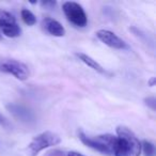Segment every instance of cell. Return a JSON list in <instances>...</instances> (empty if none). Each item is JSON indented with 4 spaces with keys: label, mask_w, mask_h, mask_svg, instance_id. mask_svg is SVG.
I'll list each match as a JSON object with an SVG mask.
<instances>
[{
    "label": "cell",
    "mask_w": 156,
    "mask_h": 156,
    "mask_svg": "<svg viewBox=\"0 0 156 156\" xmlns=\"http://www.w3.org/2000/svg\"><path fill=\"white\" fill-rule=\"evenodd\" d=\"M78 137L80 141L87 147L104 154V155L111 156L115 153V143H117V137L111 134H104L100 136L91 137L87 136L83 130L78 132Z\"/></svg>",
    "instance_id": "7a4b0ae2"
},
{
    "label": "cell",
    "mask_w": 156,
    "mask_h": 156,
    "mask_svg": "<svg viewBox=\"0 0 156 156\" xmlns=\"http://www.w3.org/2000/svg\"><path fill=\"white\" fill-rule=\"evenodd\" d=\"M0 30L8 37H17L22 33L14 15L7 11H0Z\"/></svg>",
    "instance_id": "8992f818"
},
{
    "label": "cell",
    "mask_w": 156,
    "mask_h": 156,
    "mask_svg": "<svg viewBox=\"0 0 156 156\" xmlns=\"http://www.w3.org/2000/svg\"><path fill=\"white\" fill-rule=\"evenodd\" d=\"M0 71L5 73L11 74L18 80H27L30 76V71L29 67L25 63L20 61L14 60V59H9V60L3 61L0 64Z\"/></svg>",
    "instance_id": "5b68a950"
},
{
    "label": "cell",
    "mask_w": 156,
    "mask_h": 156,
    "mask_svg": "<svg viewBox=\"0 0 156 156\" xmlns=\"http://www.w3.org/2000/svg\"><path fill=\"white\" fill-rule=\"evenodd\" d=\"M0 125H2V126H7L8 125L7 120H5V118L3 117L1 113H0Z\"/></svg>",
    "instance_id": "e0dca14e"
},
{
    "label": "cell",
    "mask_w": 156,
    "mask_h": 156,
    "mask_svg": "<svg viewBox=\"0 0 156 156\" xmlns=\"http://www.w3.org/2000/svg\"><path fill=\"white\" fill-rule=\"evenodd\" d=\"M76 56L79 58V60H80L81 62H83L86 65H88L89 67H91L92 69H94V71L98 72V73L104 74V75L108 74L106 69H105L104 67L100 64V63L96 62V60H94L93 58H91V57L88 56V55L83 54V52H76Z\"/></svg>",
    "instance_id": "30bf717a"
},
{
    "label": "cell",
    "mask_w": 156,
    "mask_h": 156,
    "mask_svg": "<svg viewBox=\"0 0 156 156\" xmlns=\"http://www.w3.org/2000/svg\"><path fill=\"white\" fill-rule=\"evenodd\" d=\"M141 142L136 135L125 126L117 127L115 156H140Z\"/></svg>",
    "instance_id": "6da1fadb"
},
{
    "label": "cell",
    "mask_w": 156,
    "mask_h": 156,
    "mask_svg": "<svg viewBox=\"0 0 156 156\" xmlns=\"http://www.w3.org/2000/svg\"><path fill=\"white\" fill-rule=\"evenodd\" d=\"M60 142L61 138L59 135H57L56 133L46 130V132H43L37 136H35L31 140V142L29 143L28 147H27V152H28L29 156H37L41 151L48 149V147H56Z\"/></svg>",
    "instance_id": "3957f363"
},
{
    "label": "cell",
    "mask_w": 156,
    "mask_h": 156,
    "mask_svg": "<svg viewBox=\"0 0 156 156\" xmlns=\"http://www.w3.org/2000/svg\"><path fill=\"white\" fill-rule=\"evenodd\" d=\"M62 10L65 17L71 24L78 28H83L88 24V17L83 8L74 1H66L62 5Z\"/></svg>",
    "instance_id": "277c9868"
},
{
    "label": "cell",
    "mask_w": 156,
    "mask_h": 156,
    "mask_svg": "<svg viewBox=\"0 0 156 156\" xmlns=\"http://www.w3.org/2000/svg\"><path fill=\"white\" fill-rule=\"evenodd\" d=\"M96 37L100 40L102 43L107 45L108 47L113 48V49H127L128 46L121 37H119L115 32L110 30H106V29H101V30L96 31Z\"/></svg>",
    "instance_id": "52a82bcc"
},
{
    "label": "cell",
    "mask_w": 156,
    "mask_h": 156,
    "mask_svg": "<svg viewBox=\"0 0 156 156\" xmlns=\"http://www.w3.org/2000/svg\"><path fill=\"white\" fill-rule=\"evenodd\" d=\"M7 109L13 115L14 118H16L20 121L25 122V123H30V122L34 121L33 113L26 107L16 104H9L7 105Z\"/></svg>",
    "instance_id": "ba28073f"
},
{
    "label": "cell",
    "mask_w": 156,
    "mask_h": 156,
    "mask_svg": "<svg viewBox=\"0 0 156 156\" xmlns=\"http://www.w3.org/2000/svg\"><path fill=\"white\" fill-rule=\"evenodd\" d=\"M2 40V35H1V33H0V41Z\"/></svg>",
    "instance_id": "d6986e66"
},
{
    "label": "cell",
    "mask_w": 156,
    "mask_h": 156,
    "mask_svg": "<svg viewBox=\"0 0 156 156\" xmlns=\"http://www.w3.org/2000/svg\"><path fill=\"white\" fill-rule=\"evenodd\" d=\"M66 156H85L83 154L79 153V152H76V151H71L66 154Z\"/></svg>",
    "instance_id": "2e32d148"
},
{
    "label": "cell",
    "mask_w": 156,
    "mask_h": 156,
    "mask_svg": "<svg viewBox=\"0 0 156 156\" xmlns=\"http://www.w3.org/2000/svg\"><path fill=\"white\" fill-rule=\"evenodd\" d=\"M155 81H156V78L151 77V79L147 80V86H150V87H154V86H155Z\"/></svg>",
    "instance_id": "ac0fdd59"
},
{
    "label": "cell",
    "mask_w": 156,
    "mask_h": 156,
    "mask_svg": "<svg viewBox=\"0 0 156 156\" xmlns=\"http://www.w3.org/2000/svg\"><path fill=\"white\" fill-rule=\"evenodd\" d=\"M20 16H22L23 22L28 26H33L37 23V18H35L34 14L28 9H23L20 11Z\"/></svg>",
    "instance_id": "8fae6325"
},
{
    "label": "cell",
    "mask_w": 156,
    "mask_h": 156,
    "mask_svg": "<svg viewBox=\"0 0 156 156\" xmlns=\"http://www.w3.org/2000/svg\"><path fill=\"white\" fill-rule=\"evenodd\" d=\"M42 27L47 33H49L52 37H64L65 29L58 20H54L51 17H45L42 20Z\"/></svg>",
    "instance_id": "9c48e42d"
},
{
    "label": "cell",
    "mask_w": 156,
    "mask_h": 156,
    "mask_svg": "<svg viewBox=\"0 0 156 156\" xmlns=\"http://www.w3.org/2000/svg\"><path fill=\"white\" fill-rule=\"evenodd\" d=\"M45 156H66L64 154L63 151H60V150H51V151L47 152L45 154Z\"/></svg>",
    "instance_id": "9a60e30c"
},
{
    "label": "cell",
    "mask_w": 156,
    "mask_h": 156,
    "mask_svg": "<svg viewBox=\"0 0 156 156\" xmlns=\"http://www.w3.org/2000/svg\"><path fill=\"white\" fill-rule=\"evenodd\" d=\"M144 104L147 105L149 108H151L153 111H155L156 109V100L154 96H150V98H147L144 100Z\"/></svg>",
    "instance_id": "4fadbf2b"
},
{
    "label": "cell",
    "mask_w": 156,
    "mask_h": 156,
    "mask_svg": "<svg viewBox=\"0 0 156 156\" xmlns=\"http://www.w3.org/2000/svg\"><path fill=\"white\" fill-rule=\"evenodd\" d=\"M141 150L143 151V156H155V147L150 141H143L141 143Z\"/></svg>",
    "instance_id": "7c38bea8"
},
{
    "label": "cell",
    "mask_w": 156,
    "mask_h": 156,
    "mask_svg": "<svg viewBox=\"0 0 156 156\" xmlns=\"http://www.w3.org/2000/svg\"><path fill=\"white\" fill-rule=\"evenodd\" d=\"M40 5L45 9H54L56 7L57 2L56 1H42V2H40Z\"/></svg>",
    "instance_id": "5bb4252c"
}]
</instances>
